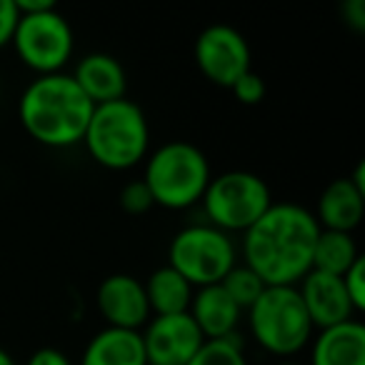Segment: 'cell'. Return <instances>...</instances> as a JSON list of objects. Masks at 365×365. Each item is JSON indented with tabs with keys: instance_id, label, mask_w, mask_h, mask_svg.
<instances>
[{
	"instance_id": "1",
	"label": "cell",
	"mask_w": 365,
	"mask_h": 365,
	"mask_svg": "<svg viewBox=\"0 0 365 365\" xmlns=\"http://www.w3.org/2000/svg\"><path fill=\"white\" fill-rule=\"evenodd\" d=\"M318 235L313 210L298 203H273L243 233V263L265 285H298L313 270Z\"/></svg>"
},
{
	"instance_id": "2",
	"label": "cell",
	"mask_w": 365,
	"mask_h": 365,
	"mask_svg": "<svg viewBox=\"0 0 365 365\" xmlns=\"http://www.w3.org/2000/svg\"><path fill=\"white\" fill-rule=\"evenodd\" d=\"M93 108L71 73L36 76L21 93L18 120L36 143L66 150L83 143Z\"/></svg>"
},
{
	"instance_id": "3",
	"label": "cell",
	"mask_w": 365,
	"mask_h": 365,
	"mask_svg": "<svg viewBox=\"0 0 365 365\" xmlns=\"http://www.w3.org/2000/svg\"><path fill=\"white\" fill-rule=\"evenodd\" d=\"M83 145L106 170L120 173L140 165L150 153V125L143 108L128 98L96 106Z\"/></svg>"
},
{
	"instance_id": "4",
	"label": "cell",
	"mask_w": 365,
	"mask_h": 365,
	"mask_svg": "<svg viewBox=\"0 0 365 365\" xmlns=\"http://www.w3.org/2000/svg\"><path fill=\"white\" fill-rule=\"evenodd\" d=\"M210 178V163L198 145L168 140L148 153L140 180L148 185L155 205L165 210H188L203 200Z\"/></svg>"
},
{
	"instance_id": "5",
	"label": "cell",
	"mask_w": 365,
	"mask_h": 365,
	"mask_svg": "<svg viewBox=\"0 0 365 365\" xmlns=\"http://www.w3.org/2000/svg\"><path fill=\"white\" fill-rule=\"evenodd\" d=\"M245 315L250 338L273 358H295L313 340L315 328L295 285H265L260 298L245 310Z\"/></svg>"
},
{
	"instance_id": "6",
	"label": "cell",
	"mask_w": 365,
	"mask_h": 365,
	"mask_svg": "<svg viewBox=\"0 0 365 365\" xmlns=\"http://www.w3.org/2000/svg\"><path fill=\"white\" fill-rule=\"evenodd\" d=\"M168 265L195 288L218 285L238 265V245L233 235L210 223L180 228L168 245Z\"/></svg>"
},
{
	"instance_id": "7",
	"label": "cell",
	"mask_w": 365,
	"mask_h": 365,
	"mask_svg": "<svg viewBox=\"0 0 365 365\" xmlns=\"http://www.w3.org/2000/svg\"><path fill=\"white\" fill-rule=\"evenodd\" d=\"M205 223L223 233H245L273 205L268 182L248 170H228L213 175L203 193Z\"/></svg>"
},
{
	"instance_id": "8",
	"label": "cell",
	"mask_w": 365,
	"mask_h": 365,
	"mask_svg": "<svg viewBox=\"0 0 365 365\" xmlns=\"http://www.w3.org/2000/svg\"><path fill=\"white\" fill-rule=\"evenodd\" d=\"M11 46L18 61L36 76H56L66 73V66L76 53V36L68 18L53 6L18 18Z\"/></svg>"
},
{
	"instance_id": "9",
	"label": "cell",
	"mask_w": 365,
	"mask_h": 365,
	"mask_svg": "<svg viewBox=\"0 0 365 365\" xmlns=\"http://www.w3.org/2000/svg\"><path fill=\"white\" fill-rule=\"evenodd\" d=\"M193 58L210 83L230 88L250 71V46L240 31L230 26H208L195 38Z\"/></svg>"
},
{
	"instance_id": "10",
	"label": "cell",
	"mask_w": 365,
	"mask_h": 365,
	"mask_svg": "<svg viewBox=\"0 0 365 365\" xmlns=\"http://www.w3.org/2000/svg\"><path fill=\"white\" fill-rule=\"evenodd\" d=\"M148 365H188L205 338L188 313L153 315L140 330Z\"/></svg>"
},
{
	"instance_id": "11",
	"label": "cell",
	"mask_w": 365,
	"mask_h": 365,
	"mask_svg": "<svg viewBox=\"0 0 365 365\" xmlns=\"http://www.w3.org/2000/svg\"><path fill=\"white\" fill-rule=\"evenodd\" d=\"M96 308L106 320V328L135 330L140 333L153 318L143 280L128 273H113L101 280L96 290Z\"/></svg>"
},
{
	"instance_id": "12",
	"label": "cell",
	"mask_w": 365,
	"mask_h": 365,
	"mask_svg": "<svg viewBox=\"0 0 365 365\" xmlns=\"http://www.w3.org/2000/svg\"><path fill=\"white\" fill-rule=\"evenodd\" d=\"M295 288H298L303 308L315 330L333 328V325L353 320L358 315L353 305H350L348 295H345L343 278H338V275L310 270Z\"/></svg>"
},
{
	"instance_id": "13",
	"label": "cell",
	"mask_w": 365,
	"mask_h": 365,
	"mask_svg": "<svg viewBox=\"0 0 365 365\" xmlns=\"http://www.w3.org/2000/svg\"><path fill=\"white\" fill-rule=\"evenodd\" d=\"M71 76L78 88L91 98L93 106L125 98L128 73L123 63L110 53H88L76 63V71Z\"/></svg>"
},
{
	"instance_id": "14",
	"label": "cell",
	"mask_w": 365,
	"mask_h": 365,
	"mask_svg": "<svg viewBox=\"0 0 365 365\" xmlns=\"http://www.w3.org/2000/svg\"><path fill=\"white\" fill-rule=\"evenodd\" d=\"M188 315L205 340H220L238 333V325L243 320V310L233 303V298L225 293L220 283L195 288Z\"/></svg>"
},
{
	"instance_id": "15",
	"label": "cell",
	"mask_w": 365,
	"mask_h": 365,
	"mask_svg": "<svg viewBox=\"0 0 365 365\" xmlns=\"http://www.w3.org/2000/svg\"><path fill=\"white\" fill-rule=\"evenodd\" d=\"M308 348V365H365V325L353 318L318 330Z\"/></svg>"
},
{
	"instance_id": "16",
	"label": "cell",
	"mask_w": 365,
	"mask_h": 365,
	"mask_svg": "<svg viewBox=\"0 0 365 365\" xmlns=\"http://www.w3.org/2000/svg\"><path fill=\"white\" fill-rule=\"evenodd\" d=\"M365 213V195L355 188L350 178H338L320 193L313 215L320 230L353 233Z\"/></svg>"
},
{
	"instance_id": "17",
	"label": "cell",
	"mask_w": 365,
	"mask_h": 365,
	"mask_svg": "<svg viewBox=\"0 0 365 365\" xmlns=\"http://www.w3.org/2000/svg\"><path fill=\"white\" fill-rule=\"evenodd\" d=\"M78 365H148L140 333L103 328L86 343Z\"/></svg>"
},
{
	"instance_id": "18",
	"label": "cell",
	"mask_w": 365,
	"mask_h": 365,
	"mask_svg": "<svg viewBox=\"0 0 365 365\" xmlns=\"http://www.w3.org/2000/svg\"><path fill=\"white\" fill-rule=\"evenodd\" d=\"M150 315H180L188 313L193 300V285L170 265L155 268L143 283Z\"/></svg>"
},
{
	"instance_id": "19",
	"label": "cell",
	"mask_w": 365,
	"mask_h": 365,
	"mask_svg": "<svg viewBox=\"0 0 365 365\" xmlns=\"http://www.w3.org/2000/svg\"><path fill=\"white\" fill-rule=\"evenodd\" d=\"M360 258L358 243L353 233H338V230H320L313 248V270L343 278L345 270Z\"/></svg>"
},
{
	"instance_id": "20",
	"label": "cell",
	"mask_w": 365,
	"mask_h": 365,
	"mask_svg": "<svg viewBox=\"0 0 365 365\" xmlns=\"http://www.w3.org/2000/svg\"><path fill=\"white\" fill-rule=\"evenodd\" d=\"M188 365H248L243 335L233 333L220 340H205Z\"/></svg>"
},
{
	"instance_id": "21",
	"label": "cell",
	"mask_w": 365,
	"mask_h": 365,
	"mask_svg": "<svg viewBox=\"0 0 365 365\" xmlns=\"http://www.w3.org/2000/svg\"><path fill=\"white\" fill-rule=\"evenodd\" d=\"M220 285H223V290L233 298V303L238 305L243 313L260 298V293L265 290V283L260 280V275L253 273L245 263L235 265V268L220 280Z\"/></svg>"
},
{
	"instance_id": "22",
	"label": "cell",
	"mask_w": 365,
	"mask_h": 365,
	"mask_svg": "<svg viewBox=\"0 0 365 365\" xmlns=\"http://www.w3.org/2000/svg\"><path fill=\"white\" fill-rule=\"evenodd\" d=\"M228 91L233 93V98L240 103V106H258V103L265 98V93H268V88H265L263 78L250 68V71L243 73Z\"/></svg>"
},
{
	"instance_id": "23",
	"label": "cell",
	"mask_w": 365,
	"mask_h": 365,
	"mask_svg": "<svg viewBox=\"0 0 365 365\" xmlns=\"http://www.w3.org/2000/svg\"><path fill=\"white\" fill-rule=\"evenodd\" d=\"M343 288L348 295L350 305L355 308V313H363L365 310V258L360 255L343 275Z\"/></svg>"
},
{
	"instance_id": "24",
	"label": "cell",
	"mask_w": 365,
	"mask_h": 365,
	"mask_svg": "<svg viewBox=\"0 0 365 365\" xmlns=\"http://www.w3.org/2000/svg\"><path fill=\"white\" fill-rule=\"evenodd\" d=\"M153 195L148 190V185L143 180H133L125 182L120 190V208L130 215H143L153 208Z\"/></svg>"
},
{
	"instance_id": "25",
	"label": "cell",
	"mask_w": 365,
	"mask_h": 365,
	"mask_svg": "<svg viewBox=\"0 0 365 365\" xmlns=\"http://www.w3.org/2000/svg\"><path fill=\"white\" fill-rule=\"evenodd\" d=\"M18 18L21 16H18L16 0H0V51L11 46Z\"/></svg>"
},
{
	"instance_id": "26",
	"label": "cell",
	"mask_w": 365,
	"mask_h": 365,
	"mask_svg": "<svg viewBox=\"0 0 365 365\" xmlns=\"http://www.w3.org/2000/svg\"><path fill=\"white\" fill-rule=\"evenodd\" d=\"M26 365H73V360L68 358V353H63L58 348H38L26 360Z\"/></svg>"
},
{
	"instance_id": "27",
	"label": "cell",
	"mask_w": 365,
	"mask_h": 365,
	"mask_svg": "<svg viewBox=\"0 0 365 365\" xmlns=\"http://www.w3.org/2000/svg\"><path fill=\"white\" fill-rule=\"evenodd\" d=\"M343 18L353 31L363 33L365 31V3L363 0H345Z\"/></svg>"
},
{
	"instance_id": "28",
	"label": "cell",
	"mask_w": 365,
	"mask_h": 365,
	"mask_svg": "<svg viewBox=\"0 0 365 365\" xmlns=\"http://www.w3.org/2000/svg\"><path fill=\"white\" fill-rule=\"evenodd\" d=\"M53 6H56L53 0H16V8H18V13H21V16L48 11V8H53Z\"/></svg>"
},
{
	"instance_id": "29",
	"label": "cell",
	"mask_w": 365,
	"mask_h": 365,
	"mask_svg": "<svg viewBox=\"0 0 365 365\" xmlns=\"http://www.w3.org/2000/svg\"><path fill=\"white\" fill-rule=\"evenodd\" d=\"M0 365H18L16 358H13V355L8 353V350L3 348V345H0Z\"/></svg>"
},
{
	"instance_id": "30",
	"label": "cell",
	"mask_w": 365,
	"mask_h": 365,
	"mask_svg": "<svg viewBox=\"0 0 365 365\" xmlns=\"http://www.w3.org/2000/svg\"><path fill=\"white\" fill-rule=\"evenodd\" d=\"M275 365H308V363H300V360H295V358H288V360H278Z\"/></svg>"
}]
</instances>
